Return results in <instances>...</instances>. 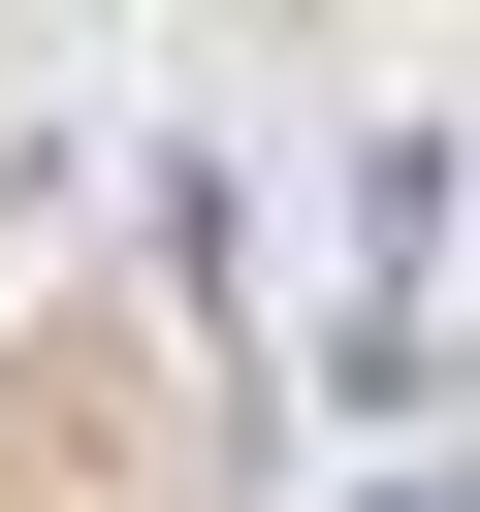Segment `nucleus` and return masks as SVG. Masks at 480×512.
I'll use <instances>...</instances> for the list:
<instances>
[{
  "label": "nucleus",
  "mask_w": 480,
  "mask_h": 512,
  "mask_svg": "<svg viewBox=\"0 0 480 512\" xmlns=\"http://www.w3.org/2000/svg\"><path fill=\"white\" fill-rule=\"evenodd\" d=\"M384 512H480V480H384Z\"/></svg>",
  "instance_id": "2"
},
{
  "label": "nucleus",
  "mask_w": 480,
  "mask_h": 512,
  "mask_svg": "<svg viewBox=\"0 0 480 512\" xmlns=\"http://www.w3.org/2000/svg\"><path fill=\"white\" fill-rule=\"evenodd\" d=\"M416 320H448V128L352 160V384H416Z\"/></svg>",
  "instance_id": "1"
}]
</instances>
